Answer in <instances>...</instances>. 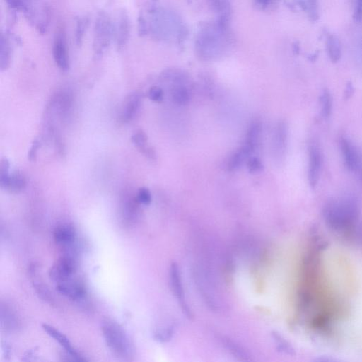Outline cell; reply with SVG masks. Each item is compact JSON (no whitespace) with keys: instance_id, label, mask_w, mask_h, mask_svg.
I'll list each match as a JSON object with an SVG mask.
<instances>
[{"instance_id":"obj_1","label":"cell","mask_w":362,"mask_h":362,"mask_svg":"<svg viewBox=\"0 0 362 362\" xmlns=\"http://www.w3.org/2000/svg\"><path fill=\"white\" fill-rule=\"evenodd\" d=\"M101 331L111 352L122 360H129L134 354V346L124 328L114 320L102 321Z\"/></svg>"},{"instance_id":"obj_2","label":"cell","mask_w":362,"mask_h":362,"mask_svg":"<svg viewBox=\"0 0 362 362\" xmlns=\"http://www.w3.org/2000/svg\"><path fill=\"white\" fill-rule=\"evenodd\" d=\"M324 214L327 221L332 226L337 228L343 227L356 218L358 214V205L352 197H341L327 203Z\"/></svg>"},{"instance_id":"obj_3","label":"cell","mask_w":362,"mask_h":362,"mask_svg":"<svg viewBox=\"0 0 362 362\" xmlns=\"http://www.w3.org/2000/svg\"><path fill=\"white\" fill-rule=\"evenodd\" d=\"M114 41V21L107 13L100 11L93 28V50L96 59L101 58Z\"/></svg>"},{"instance_id":"obj_4","label":"cell","mask_w":362,"mask_h":362,"mask_svg":"<svg viewBox=\"0 0 362 362\" xmlns=\"http://www.w3.org/2000/svg\"><path fill=\"white\" fill-rule=\"evenodd\" d=\"M23 13L27 22L39 34L47 33L52 21V11L47 2L33 0Z\"/></svg>"},{"instance_id":"obj_5","label":"cell","mask_w":362,"mask_h":362,"mask_svg":"<svg viewBox=\"0 0 362 362\" xmlns=\"http://www.w3.org/2000/svg\"><path fill=\"white\" fill-rule=\"evenodd\" d=\"M76 257L66 253L59 257L49 270V276L53 281L59 283L71 279L76 269Z\"/></svg>"},{"instance_id":"obj_6","label":"cell","mask_w":362,"mask_h":362,"mask_svg":"<svg viewBox=\"0 0 362 362\" xmlns=\"http://www.w3.org/2000/svg\"><path fill=\"white\" fill-rule=\"evenodd\" d=\"M52 56L59 69L63 71L69 70L70 65L69 46L66 35L63 28L58 29L54 34L52 43Z\"/></svg>"},{"instance_id":"obj_7","label":"cell","mask_w":362,"mask_h":362,"mask_svg":"<svg viewBox=\"0 0 362 362\" xmlns=\"http://www.w3.org/2000/svg\"><path fill=\"white\" fill-rule=\"evenodd\" d=\"M339 148L346 168L352 172L362 170V154L358 148L346 136L339 139Z\"/></svg>"},{"instance_id":"obj_8","label":"cell","mask_w":362,"mask_h":362,"mask_svg":"<svg viewBox=\"0 0 362 362\" xmlns=\"http://www.w3.org/2000/svg\"><path fill=\"white\" fill-rule=\"evenodd\" d=\"M322 163V152L319 144L312 141L308 146V179L310 186L315 188L317 185Z\"/></svg>"},{"instance_id":"obj_9","label":"cell","mask_w":362,"mask_h":362,"mask_svg":"<svg viewBox=\"0 0 362 362\" xmlns=\"http://www.w3.org/2000/svg\"><path fill=\"white\" fill-rule=\"evenodd\" d=\"M14 44H21V40L9 30L0 35V70H7L11 63Z\"/></svg>"},{"instance_id":"obj_10","label":"cell","mask_w":362,"mask_h":362,"mask_svg":"<svg viewBox=\"0 0 362 362\" xmlns=\"http://www.w3.org/2000/svg\"><path fill=\"white\" fill-rule=\"evenodd\" d=\"M169 276L170 288L182 312L187 317H192V314L185 296L180 272L177 264L175 262L170 265Z\"/></svg>"},{"instance_id":"obj_11","label":"cell","mask_w":362,"mask_h":362,"mask_svg":"<svg viewBox=\"0 0 362 362\" xmlns=\"http://www.w3.org/2000/svg\"><path fill=\"white\" fill-rule=\"evenodd\" d=\"M131 33V21L124 10L120 11L114 21V41L118 50L127 44Z\"/></svg>"},{"instance_id":"obj_12","label":"cell","mask_w":362,"mask_h":362,"mask_svg":"<svg viewBox=\"0 0 362 362\" xmlns=\"http://www.w3.org/2000/svg\"><path fill=\"white\" fill-rule=\"evenodd\" d=\"M56 288L61 294L73 300H81L86 294L84 285L79 281L71 279L58 283Z\"/></svg>"},{"instance_id":"obj_13","label":"cell","mask_w":362,"mask_h":362,"mask_svg":"<svg viewBox=\"0 0 362 362\" xmlns=\"http://www.w3.org/2000/svg\"><path fill=\"white\" fill-rule=\"evenodd\" d=\"M42 327L44 331L49 336L56 340L64 349L66 351L71 354L75 358L76 361H86V358H83V356L74 348L72 347L69 339L57 329L45 323L42 325Z\"/></svg>"},{"instance_id":"obj_14","label":"cell","mask_w":362,"mask_h":362,"mask_svg":"<svg viewBox=\"0 0 362 362\" xmlns=\"http://www.w3.org/2000/svg\"><path fill=\"white\" fill-rule=\"evenodd\" d=\"M53 237L56 243L65 247L71 246L75 242L76 229L70 223L59 224L54 228Z\"/></svg>"},{"instance_id":"obj_15","label":"cell","mask_w":362,"mask_h":362,"mask_svg":"<svg viewBox=\"0 0 362 362\" xmlns=\"http://www.w3.org/2000/svg\"><path fill=\"white\" fill-rule=\"evenodd\" d=\"M141 105V98L139 93L130 94L125 100L121 113L124 122L132 121L138 114Z\"/></svg>"},{"instance_id":"obj_16","label":"cell","mask_w":362,"mask_h":362,"mask_svg":"<svg viewBox=\"0 0 362 362\" xmlns=\"http://www.w3.org/2000/svg\"><path fill=\"white\" fill-rule=\"evenodd\" d=\"M262 132V123L257 119L252 121L247 129L243 145L246 147L251 153L255 152L260 142Z\"/></svg>"},{"instance_id":"obj_17","label":"cell","mask_w":362,"mask_h":362,"mask_svg":"<svg viewBox=\"0 0 362 362\" xmlns=\"http://www.w3.org/2000/svg\"><path fill=\"white\" fill-rule=\"evenodd\" d=\"M15 310L8 304L1 305V327L6 332H13L19 326V320Z\"/></svg>"},{"instance_id":"obj_18","label":"cell","mask_w":362,"mask_h":362,"mask_svg":"<svg viewBox=\"0 0 362 362\" xmlns=\"http://www.w3.org/2000/svg\"><path fill=\"white\" fill-rule=\"evenodd\" d=\"M287 127L284 122H279L275 127L273 137L274 151L275 154L281 157L285 154L287 144Z\"/></svg>"},{"instance_id":"obj_19","label":"cell","mask_w":362,"mask_h":362,"mask_svg":"<svg viewBox=\"0 0 362 362\" xmlns=\"http://www.w3.org/2000/svg\"><path fill=\"white\" fill-rule=\"evenodd\" d=\"M252 153L243 145L232 153L228 158L226 168L228 170L233 172L238 170L247 162Z\"/></svg>"},{"instance_id":"obj_20","label":"cell","mask_w":362,"mask_h":362,"mask_svg":"<svg viewBox=\"0 0 362 362\" xmlns=\"http://www.w3.org/2000/svg\"><path fill=\"white\" fill-rule=\"evenodd\" d=\"M325 47L330 61L338 62L342 55V47L339 39L334 34L326 33Z\"/></svg>"},{"instance_id":"obj_21","label":"cell","mask_w":362,"mask_h":362,"mask_svg":"<svg viewBox=\"0 0 362 362\" xmlns=\"http://www.w3.org/2000/svg\"><path fill=\"white\" fill-rule=\"evenodd\" d=\"M131 139L134 145L146 156L151 159L155 158V152L151 147L148 146L147 136L142 130L136 131L132 134Z\"/></svg>"},{"instance_id":"obj_22","label":"cell","mask_w":362,"mask_h":362,"mask_svg":"<svg viewBox=\"0 0 362 362\" xmlns=\"http://www.w3.org/2000/svg\"><path fill=\"white\" fill-rule=\"evenodd\" d=\"M26 187V180L23 173L16 170L11 173L6 190L11 193H18Z\"/></svg>"},{"instance_id":"obj_23","label":"cell","mask_w":362,"mask_h":362,"mask_svg":"<svg viewBox=\"0 0 362 362\" xmlns=\"http://www.w3.org/2000/svg\"><path fill=\"white\" fill-rule=\"evenodd\" d=\"M170 97L175 104L185 105L189 100V93L187 87L180 82L171 88Z\"/></svg>"},{"instance_id":"obj_24","label":"cell","mask_w":362,"mask_h":362,"mask_svg":"<svg viewBox=\"0 0 362 362\" xmlns=\"http://www.w3.org/2000/svg\"><path fill=\"white\" fill-rule=\"evenodd\" d=\"M89 18L86 16H80L76 18L74 40L76 45L82 44L84 35L89 25Z\"/></svg>"},{"instance_id":"obj_25","label":"cell","mask_w":362,"mask_h":362,"mask_svg":"<svg viewBox=\"0 0 362 362\" xmlns=\"http://www.w3.org/2000/svg\"><path fill=\"white\" fill-rule=\"evenodd\" d=\"M320 114L323 118H328L332 110V98L329 90L325 89L320 97Z\"/></svg>"},{"instance_id":"obj_26","label":"cell","mask_w":362,"mask_h":362,"mask_svg":"<svg viewBox=\"0 0 362 362\" xmlns=\"http://www.w3.org/2000/svg\"><path fill=\"white\" fill-rule=\"evenodd\" d=\"M11 175L10 163L6 158H3L0 162V187L6 190Z\"/></svg>"},{"instance_id":"obj_27","label":"cell","mask_w":362,"mask_h":362,"mask_svg":"<svg viewBox=\"0 0 362 362\" xmlns=\"http://www.w3.org/2000/svg\"><path fill=\"white\" fill-rule=\"evenodd\" d=\"M212 9L221 13L220 16L228 17L230 4L228 0H208Z\"/></svg>"},{"instance_id":"obj_28","label":"cell","mask_w":362,"mask_h":362,"mask_svg":"<svg viewBox=\"0 0 362 362\" xmlns=\"http://www.w3.org/2000/svg\"><path fill=\"white\" fill-rule=\"evenodd\" d=\"M306 6L305 12L310 21L315 22L319 18L318 0H303Z\"/></svg>"},{"instance_id":"obj_29","label":"cell","mask_w":362,"mask_h":362,"mask_svg":"<svg viewBox=\"0 0 362 362\" xmlns=\"http://www.w3.org/2000/svg\"><path fill=\"white\" fill-rule=\"evenodd\" d=\"M4 1L12 11L23 12L33 0H4Z\"/></svg>"},{"instance_id":"obj_30","label":"cell","mask_w":362,"mask_h":362,"mask_svg":"<svg viewBox=\"0 0 362 362\" xmlns=\"http://www.w3.org/2000/svg\"><path fill=\"white\" fill-rule=\"evenodd\" d=\"M246 165L248 171L252 174L259 173L264 168L262 160L256 156H250L246 162Z\"/></svg>"},{"instance_id":"obj_31","label":"cell","mask_w":362,"mask_h":362,"mask_svg":"<svg viewBox=\"0 0 362 362\" xmlns=\"http://www.w3.org/2000/svg\"><path fill=\"white\" fill-rule=\"evenodd\" d=\"M138 202L143 205H149L151 202V194L150 190L146 187H141L139 189L136 195Z\"/></svg>"},{"instance_id":"obj_32","label":"cell","mask_w":362,"mask_h":362,"mask_svg":"<svg viewBox=\"0 0 362 362\" xmlns=\"http://www.w3.org/2000/svg\"><path fill=\"white\" fill-rule=\"evenodd\" d=\"M272 335L276 344L279 350L287 353H291L293 351L291 346L279 334H278V333L274 332H272Z\"/></svg>"},{"instance_id":"obj_33","label":"cell","mask_w":362,"mask_h":362,"mask_svg":"<svg viewBox=\"0 0 362 362\" xmlns=\"http://www.w3.org/2000/svg\"><path fill=\"white\" fill-rule=\"evenodd\" d=\"M224 344L228 347V349L233 354L234 356L238 357L240 359H247V355L245 354L244 351L241 349V348H240L238 345H235L234 342L230 341L229 339H225Z\"/></svg>"},{"instance_id":"obj_34","label":"cell","mask_w":362,"mask_h":362,"mask_svg":"<svg viewBox=\"0 0 362 362\" xmlns=\"http://www.w3.org/2000/svg\"><path fill=\"white\" fill-rule=\"evenodd\" d=\"M164 96L163 90L158 86H153L148 91V97L150 100L160 103L163 100Z\"/></svg>"},{"instance_id":"obj_35","label":"cell","mask_w":362,"mask_h":362,"mask_svg":"<svg viewBox=\"0 0 362 362\" xmlns=\"http://www.w3.org/2000/svg\"><path fill=\"white\" fill-rule=\"evenodd\" d=\"M353 19L357 23H362V0H355Z\"/></svg>"},{"instance_id":"obj_36","label":"cell","mask_w":362,"mask_h":362,"mask_svg":"<svg viewBox=\"0 0 362 362\" xmlns=\"http://www.w3.org/2000/svg\"><path fill=\"white\" fill-rule=\"evenodd\" d=\"M34 286L40 298L46 300H49L50 295L49 291L45 287V286L37 284H35Z\"/></svg>"},{"instance_id":"obj_37","label":"cell","mask_w":362,"mask_h":362,"mask_svg":"<svg viewBox=\"0 0 362 362\" xmlns=\"http://www.w3.org/2000/svg\"><path fill=\"white\" fill-rule=\"evenodd\" d=\"M39 144L40 143L37 141H35L33 143V145L28 153V157L30 160H35L37 155V149L39 148Z\"/></svg>"},{"instance_id":"obj_38","label":"cell","mask_w":362,"mask_h":362,"mask_svg":"<svg viewBox=\"0 0 362 362\" xmlns=\"http://www.w3.org/2000/svg\"><path fill=\"white\" fill-rule=\"evenodd\" d=\"M356 52L358 59L362 64V35L360 36L358 40L356 41Z\"/></svg>"},{"instance_id":"obj_39","label":"cell","mask_w":362,"mask_h":362,"mask_svg":"<svg viewBox=\"0 0 362 362\" xmlns=\"http://www.w3.org/2000/svg\"><path fill=\"white\" fill-rule=\"evenodd\" d=\"M354 92V86H353L351 82H349L346 86L345 91H344V98L346 99H349L352 95Z\"/></svg>"},{"instance_id":"obj_40","label":"cell","mask_w":362,"mask_h":362,"mask_svg":"<svg viewBox=\"0 0 362 362\" xmlns=\"http://www.w3.org/2000/svg\"><path fill=\"white\" fill-rule=\"evenodd\" d=\"M35 351L33 349V350H29L26 351L23 356V358H22L24 361H30V358H33V356H35Z\"/></svg>"},{"instance_id":"obj_41","label":"cell","mask_w":362,"mask_h":362,"mask_svg":"<svg viewBox=\"0 0 362 362\" xmlns=\"http://www.w3.org/2000/svg\"><path fill=\"white\" fill-rule=\"evenodd\" d=\"M256 1L259 6H261L262 8H264L268 6L270 0H256Z\"/></svg>"},{"instance_id":"obj_42","label":"cell","mask_w":362,"mask_h":362,"mask_svg":"<svg viewBox=\"0 0 362 362\" xmlns=\"http://www.w3.org/2000/svg\"><path fill=\"white\" fill-rule=\"evenodd\" d=\"M293 51L295 54H298L299 52H300V47H299V45L297 43V42H295L293 45Z\"/></svg>"},{"instance_id":"obj_43","label":"cell","mask_w":362,"mask_h":362,"mask_svg":"<svg viewBox=\"0 0 362 362\" xmlns=\"http://www.w3.org/2000/svg\"><path fill=\"white\" fill-rule=\"evenodd\" d=\"M318 54H319V52H315L314 54H313L310 55V56L308 57V59H309L310 61L314 62V61H315V60H316V59L317 58Z\"/></svg>"}]
</instances>
